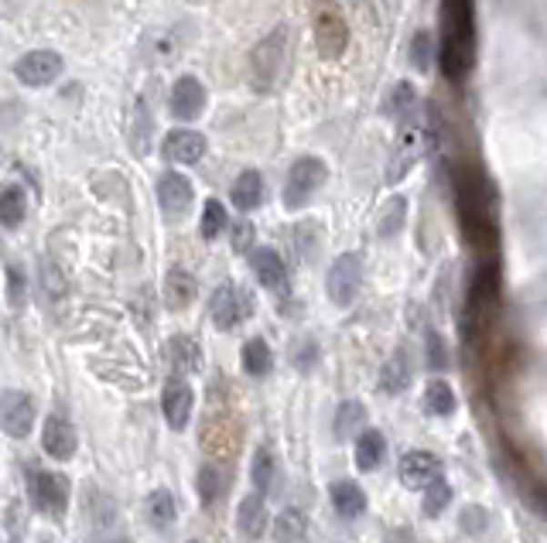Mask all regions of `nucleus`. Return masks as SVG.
Returning <instances> with one entry per match:
<instances>
[{
	"label": "nucleus",
	"mask_w": 547,
	"mask_h": 543,
	"mask_svg": "<svg viewBox=\"0 0 547 543\" xmlns=\"http://www.w3.org/2000/svg\"><path fill=\"white\" fill-rule=\"evenodd\" d=\"M233 206L239 212H250L260 206V198H264V178H260V171H243L237 181H233Z\"/></svg>",
	"instance_id": "21"
},
{
	"label": "nucleus",
	"mask_w": 547,
	"mask_h": 543,
	"mask_svg": "<svg viewBox=\"0 0 547 543\" xmlns=\"http://www.w3.org/2000/svg\"><path fill=\"white\" fill-rule=\"evenodd\" d=\"M250 478H253V488L267 496V488L274 482V455L267 451V447H257V455H253V465H250Z\"/></svg>",
	"instance_id": "32"
},
{
	"label": "nucleus",
	"mask_w": 547,
	"mask_h": 543,
	"mask_svg": "<svg viewBox=\"0 0 547 543\" xmlns=\"http://www.w3.org/2000/svg\"><path fill=\"white\" fill-rule=\"evenodd\" d=\"M366 424V407L356 404V400H346V404L336 410V437L339 441H346L352 434L360 431Z\"/></svg>",
	"instance_id": "30"
},
{
	"label": "nucleus",
	"mask_w": 547,
	"mask_h": 543,
	"mask_svg": "<svg viewBox=\"0 0 547 543\" xmlns=\"http://www.w3.org/2000/svg\"><path fill=\"white\" fill-rule=\"evenodd\" d=\"M404 216H407V202L400 196H393L390 202L383 206V216H380V236H393V233H400Z\"/></svg>",
	"instance_id": "34"
},
{
	"label": "nucleus",
	"mask_w": 547,
	"mask_h": 543,
	"mask_svg": "<svg viewBox=\"0 0 547 543\" xmlns=\"http://www.w3.org/2000/svg\"><path fill=\"white\" fill-rule=\"evenodd\" d=\"M309 537V523H305V513L301 509H281L278 523H274V540L278 543H305Z\"/></svg>",
	"instance_id": "25"
},
{
	"label": "nucleus",
	"mask_w": 547,
	"mask_h": 543,
	"mask_svg": "<svg viewBox=\"0 0 547 543\" xmlns=\"http://www.w3.org/2000/svg\"><path fill=\"white\" fill-rule=\"evenodd\" d=\"M76 445H79V437H76V427H72L66 417H48L42 427V447L45 455H52L58 461H69L76 455Z\"/></svg>",
	"instance_id": "13"
},
{
	"label": "nucleus",
	"mask_w": 547,
	"mask_h": 543,
	"mask_svg": "<svg viewBox=\"0 0 547 543\" xmlns=\"http://www.w3.org/2000/svg\"><path fill=\"white\" fill-rule=\"evenodd\" d=\"M250 266L267 291H278V294L288 291V266H284V260L270 250V246H257V250L250 253Z\"/></svg>",
	"instance_id": "14"
},
{
	"label": "nucleus",
	"mask_w": 547,
	"mask_h": 543,
	"mask_svg": "<svg viewBox=\"0 0 547 543\" xmlns=\"http://www.w3.org/2000/svg\"><path fill=\"white\" fill-rule=\"evenodd\" d=\"M449 502H451V486L445 482V478H441V475H438L435 482L424 488V513L438 516L441 509H445V506H449Z\"/></svg>",
	"instance_id": "36"
},
{
	"label": "nucleus",
	"mask_w": 547,
	"mask_h": 543,
	"mask_svg": "<svg viewBox=\"0 0 547 543\" xmlns=\"http://www.w3.org/2000/svg\"><path fill=\"white\" fill-rule=\"evenodd\" d=\"M35 424V400L21 390L0 393V431L7 437H28Z\"/></svg>",
	"instance_id": "8"
},
{
	"label": "nucleus",
	"mask_w": 547,
	"mask_h": 543,
	"mask_svg": "<svg viewBox=\"0 0 547 543\" xmlns=\"http://www.w3.org/2000/svg\"><path fill=\"white\" fill-rule=\"evenodd\" d=\"M250 311H253L250 294L243 291V287H237V284H223L219 291L212 294V301H209L212 325H216V328H223V332L237 328L243 318H250Z\"/></svg>",
	"instance_id": "7"
},
{
	"label": "nucleus",
	"mask_w": 547,
	"mask_h": 543,
	"mask_svg": "<svg viewBox=\"0 0 547 543\" xmlns=\"http://www.w3.org/2000/svg\"><path fill=\"white\" fill-rule=\"evenodd\" d=\"M424 410L431 414V417H449L455 414V393L445 379H431L428 383V390H424Z\"/></svg>",
	"instance_id": "27"
},
{
	"label": "nucleus",
	"mask_w": 547,
	"mask_h": 543,
	"mask_svg": "<svg viewBox=\"0 0 547 543\" xmlns=\"http://www.w3.org/2000/svg\"><path fill=\"white\" fill-rule=\"evenodd\" d=\"M414 106H418L414 85H410V83H397V85H393L390 96H387V113H390L393 120H404V116H410V113H414Z\"/></svg>",
	"instance_id": "31"
},
{
	"label": "nucleus",
	"mask_w": 547,
	"mask_h": 543,
	"mask_svg": "<svg viewBox=\"0 0 547 543\" xmlns=\"http://www.w3.org/2000/svg\"><path fill=\"white\" fill-rule=\"evenodd\" d=\"M435 62V35L431 31H418L410 42V65L418 72H428Z\"/></svg>",
	"instance_id": "33"
},
{
	"label": "nucleus",
	"mask_w": 547,
	"mask_h": 543,
	"mask_svg": "<svg viewBox=\"0 0 547 543\" xmlns=\"http://www.w3.org/2000/svg\"><path fill=\"white\" fill-rule=\"evenodd\" d=\"M472 509H476V513H465L462 516V527L465 529H472V527L482 529V527H486V516H482V509H479V506H472Z\"/></svg>",
	"instance_id": "39"
},
{
	"label": "nucleus",
	"mask_w": 547,
	"mask_h": 543,
	"mask_svg": "<svg viewBox=\"0 0 547 543\" xmlns=\"http://www.w3.org/2000/svg\"><path fill=\"white\" fill-rule=\"evenodd\" d=\"M476 0H441V72L449 79H465L476 58Z\"/></svg>",
	"instance_id": "2"
},
{
	"label": "nucleus",
	"mask_w": 547,
	"mask_h": 543,
	"mask_svg": "<svg viewBox=\"0 0 547 543\" xmlns=\"http://www.w3.org/2000/svg\"><path fill=\"white\" fill-rule=\"evenodd\" d=\"M407 383H410V362H407L404 348H397L390 359L383 362V373H380V390H383V393H404Z\"/></svg>",
	"instance_id": "23"
},
{
	"label": "nucleus",
	"mask_w": 547,
	"mask_h": 543,
	"mask_svg": "<svg viewBox=\"0 0 547 543\" xmlns=\"http://www.w3.org/2000/svg\"><path fill=\"white\" fill-rule=\"evenodd\" d=\"M11 543H17V540H11Z\"/></svg>",
	"instance_id": "42"
},
{
	"label": "nucleus",
	"mask_w": 547,
	"mask_h": 543,
	"mask_svg": "<svg viewBox=\"0 0 547 543\" xmlns=\"http://www.w3.org/2000/svg\"><path fill=\"white\" fill-rule=\"evenodd\" d=\"M192 543H196V540H192Z\"/></svg>",
	"instance_id": "43"
},
{
	"label": "nucleus",
	"mask_w": 547,
	"mask_h": 543,
	"mask_svg": "<svg viewBox=\"0 0 547 543\" xmlns=\"http://www.w3.org/2000/svg\"><path fill=\"white\" fill-rule=\"evenodd\" d=\"M192 297H196V277L188 270H182V266L168 270V277H165V305L182 311V307L192 305Z\"/></svg>",
	"instance_id": "19"
},
{
	"label": "nucleus",
	"mask_w": 547,
	"mask_h": 543,
	"mask_svg": "<svg viewBox=\"0 0 547 543\" xmlns=\"http://www.w3.org/2000/svg\"><path fill=\"white\" fill-rule=\"evenodd\" d=\"M168 362L175 373H198V366H202V348H198L196 338L178 335V338H171L168 342Z\"/></svg>",
	"instance_id": "20"
},
{
	"label": "nucleus",
	"mask_w": 547,
	"mask_h": 543,
	"mask_svg": "<svg viewBox=\"0 0 547 543\" xmlns=\"http://www.w3.org/2000/svg\"><path fill=\"white\" fill-rule=\"evenodd\" d=\"M239 533L247 537V540H257L260 533L267 529V506H264V496L260 492H253V496H247V499L239 502Z\"/></svg>",
	"instance_id": "18"
},
{
	"label": "nucleus",
	"mask_w": 547,
	"mask_h": 543,
	"mask_svg": "<svg viewBox=\"0 0 547 543\" xmlns=\"http://www.w3.org/2000/svg\"><path fill=\"white\" fill-rule=\"evenodd\" d=\"M325 178H329V167H325L322 157H315V154L298 157L291 171H288V181H284V206L288 209H301L322 188Z\"/></svg>",
	"instance_id": "5"
},
{
	"label": "nucleus",
	"mask_w": 547,
	"mask_h": 543,
	"mask_svg": "<svg viewBox=\"0 0 547 543\" xmlns=\"http://www.w3.org/2000/svg\"><path fill=\"white\" fill-rule=\"evenodd\" d=\"M15 75L21 79L25 85H48L56 83L58 75H62V55L56 52H28V55H21L15 62Z\"/></svg>",
	"instance_id": "10"
},
{
	"label": "nucleus",
	"mask_w": 547,
	"mask_h": 543,
	"mask_svg": "<svg viewBox=\"0 0 547 543\" xmlns=\"http://www.w3.org/2000/svg\"><path fill=\"white\" fill-rule=\"evenodd\" d=\"M270 366H274V356H270L267 342L264 338H250V342L243 346V369H247L250 377H267Z\"/></svg>",
	"instance_id": "29"
},
{
	"label": "nucleus",
	"mask_w": 547,
	"mask_h": 543,
	"mask_svg": "<svg viewBox=\"0 0 547 543\" xmlns=\"http://www.w3.org/2000/svg\"><path fill=\"white\" fill-rule=\"evenodd\" d=\"M424 342H428V366H431V369H445V366H449V352L441 346V335H438L435 328H428V332H424Z\"/></svg>",
	"instance_id": "38"
},
{
	"label": "nucleus",
	"mask_w": 547,
	"mask_h": 543,
	"mask_svg": "<svg viewBox=\"0 0 547 543\" xmlns=\"http://www.w3.org/2000/svg\"><path fill=\"white\" fill-rule=\"evenodd\" d=\"M441 472V461L431 451H407L400 458V482L407 488H428Z\"/></svg>",
	"instance_id": "12"
},
{
	"label": "nucleus",
	"mask_w": 547,
	"mask_h": 543,
	"mask_svg": "<svg viewBox=\"0 0 547 543\" xmlns=\"http://www.w3.org/2000/svg\"><path fill=\"white\" fill-rule=\"evenodd\" d=\"M380 461H383V434L363 431L356 441V468L373 472V468H380Z\"/></svg>",
	"instance_id": "28"
},
{
	"label": "nucleus",
	"mask_w": 547,
	"mask_h": 543,
	"mask_svg": "<svg viewBox=\"0 0 547 543\" xmlns=\"http://www.w3.org/2000/svg\"><path fill=\"white\" fill-rule=\"evenodd\" d=\"M363 284V260L360 253H342L336 256V264L329 266V297L336 307H349L360 294Z\"/></svg>",
	"instance_id": "6"
},
{
	"label": "nucleus",
	"mask_w": 547,
	"mask_h": 543,
	"mask_svg": "<svg viewBox=\"0 0 547 543\" xmlns=\"http://www.w3.org/2000/svg\"><path fill=\"white\" fill-rule=\"evenodd\" d=\"M157 202H161V209L168 212V216H182L192 206V185H188V178L178 175V171H168L165 178L157 181Z\"/></svg>",
	"instance_id": "17"
},
{
	"label": "nucleus",
	"mask_w": 547,
	"mask_h": 543,
	"mask_svg": "<svg viewBox=\"0 0 547 543\" xmlns=\"http://www.w3.org/2000/svg\"><path fill=\"white\" fill-rule=\"evenodd\" d=\"M226 226H229V219H226L223 202H219V198H209V202H206V209H202V236L216 239Z\"/></svg>",
	"instance_id": "35"
},
{
	"label": "nucleus",
	"mask_w": 547,
	"mask_h": 543,
	"mask_svg": "<svg viewBox=\"0 0 547 543\" xmlns=\"http://www.w3.org/2000/svg\"><path fill=\"white\" fill-rule=\"evenodd\" d=\"M25 212H28L25 192H21L17 185H7V188L0 192V226H7V229H17V226L25 223Z\"/></svg>",
	"instance_id": "26"
},
{
	"label": "nucleus",
	"mask_w": 547,
	"mask_h": 543,
	"mask_svg": "<svg viewBox=\"0 0 547 543\" xmlns=\"http://www.w3.org/2000/svg\"><path fill=\"white\" fill-rule=\"evenodd\" d=\"M455 188V209L459 223L465 229V239L476 246L482 256L496 253V219H492V188L482 178V171L472 165H459L451 175Z\"/></svg>",
	"instance_id": "1"
},
{
	"label": "nucleus",
	"mask_w": 547,
	"mask_h": 543,
	"mask_svg": "<svg viewBox=\"0 0 547 543\" xmlns=\"http://www.w3.org/2000/svg\"><path fill=\"white\" fill-rule=\"evenodd\" d=\"M31 499L42 513L62 516L69 506V478L56 472H38L31 478Z\"/></svg>",
	"instance_id": "9"
},
{
	"label": "nucleus",
	"mask_w": 547,
	"mask_h": 543,
	"mask_svg": "<svg viewBox=\"0 0 547 543\" xmlns=\"http://www.w3.org/2000/svg\"><path fill=\"white\" fill-rule=\"evenodd\" d=\"M311 28H315V45L322 58H339L349 45V25L332 0H315L311 7Z\"/></svg>",
	"instance_id": "4"
},
{
	"label": "nucleus",
	"mask_w": 547,
	"mask_h": 543,
	"mask_svg": "<svg viewBox=\"0 0 547 543\" xmlns=\"http://www.w3.org/2000/svg\"><path fill=\"white\" fill-rule=\"evenodd\" d=\"M206 154V137L196 130H171L165 137V157L175 165H196Z\"/></svg>",
	"instance_id": "16"
},
{
	"label": "nucleus",
	"mask_w": 547,
	"mask_h": 543,
	"mask_svg": "<svg viewBox=\"0 0 547 543\" xmlns=\"http://www.w3.org/2000/svg\"><path fill=\"white\" fill-rule=\"evenodd\" d=\"M219 492H223V475H219V468H216V465H202V468H198V496H202V502H206V506L216 502Z\"/></svg>",
	"instance_id": "37"
},
{
	"label": "nucleus",
	"mask_w": 547,
	"mask_h": 543,
	"mask_svg": "<svg viewBox=\"0 0 547 543\" xmlns=\"http://www.w3.org/2000/svg\"><path fill=\"white\" fill-rule=\"evenodd\" d=\"M329 496H332V506H336V513L346 516V519H356V516L366 509V496H363V488L356 486V482H346V478H339Z\"/></svg>",
	"instance_id": "24"
},
{
	"label": "nucleus",
	"mask_w": 547,
	"mask_h": 543,
	"mask_svg": "<svg viewBox=\"0 0 547 543\" xmlns=\"http://www.w3.org/2000/svg\"><path fill=\"white\" fill-rule=\"evenodd\" d=\"M284 52H288V28H274L264 42L253 48L250 55V83L257 93H270L274 83L281 79Z\"/></svg>",
	"instance_id": "3"
},
{
	"label": "nucleus",
	"mask_w": 547,
	"mask_h": 543,
	"mask_svg": "<svg viewBox=\"0 0 547 543\" xmlns=\"http://www.w3.org/2000/svg\"><path fill=\"white\" fill-rule=\"evenodd\" d=\"M144 516H147V523L155 529H168L171 523H175V516H178L175 496H171L168 488H155V492L144 499Z\"/></svg>",
	"instance_id": "22"
},
{
	"label": "nucleus",
	"mask_w": 547,
	"mask_h": 543,
	"mask_svg": "<svg viewBox=\"0 0 547 543\" xmlns=\"http://www.w3.org/2000/svg\"><path fill=\"white\" fill-rule=\"evenodd\" d=\"M168 106L175 120H196L198 113L206 110V85L198 83L196 75H182L171 89Z\"/></svg>",
	"instance_id": "11"
},
{
	"label": "nucleus",
	"mask_w": 547,
	"mask_h": 543,
	"mask_svg": "<svg viewBox=\"0 0 547 543\" xmlns=\"http://www.w3.org/2000/svg\"><path fill=\"white\" fill-rule=\"evenodd\" d=\"M192 400H196V393H192V387L185 379H168L161 407H165V417H168V424L175 431H182L185 424H188V417H192Z\"/></svg>",
	"instance_id": "15"
},
{
	"label": "nucleus",
	"mask_w": 547,
	"mask_h": 543,
	"mask_svg": "<svg viewBox=\"0 0 547 543\" xmlns=\"http://www.w3.org/2000/svg\"><path fill=\"white\" fill-rule=\"evenodd\" d=\"M250 236H253L250 223H239V226H237V250H243V246L250 243Z\"/></svg>",
	"instance_id": "41"
},
{
	"label": "nucleus",
	"mask_w": 547,
	"mask_h": 543,
	"mask_svg": "<svg viewBox=\"0 0 547 543\" xmlns=\"http://www.w3.org/2000/svg\"><path fill=\"white\" fill-rule=\"evenodd\" d=\"M531 499H533V509H537V513H541V516L547 519V488H537Z\"/></svg>",
	"instance_id": "40"
}]
</instances>
